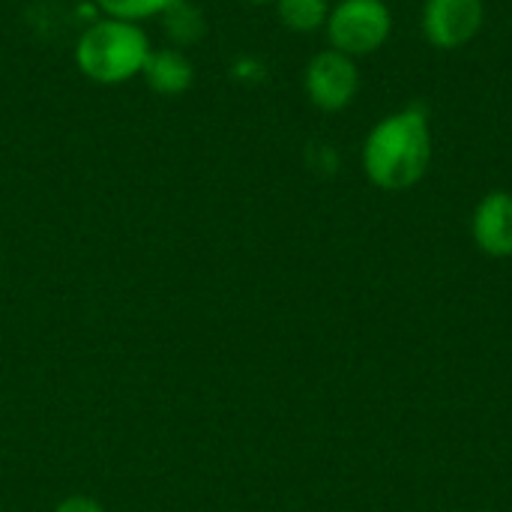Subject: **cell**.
Listing matches in <instances>:
<instances>
[{
	"label": "cell",
	"mask_w": 512,
	"mask_h": 512,
	"mask_svg": "<svg viewBox=\"0 0 512 512\" xmlns=\"http://www.w3.org/2000/svg\"><path fill=\"white\" fill-rule=\"evenodd\" d=\"M432 162V129L423 108H402L372 126L363 144V171L384 192L417 186Z\"/></svg>",
	"instance_id": "1"
},
{
	"label": "cell",
	"mask_w": 512,
	"mask_h": 512,
	"mask_svg": "<svg viewBox=\"0 0 512 512\" xmlns=\"http://www.w3.org/2000/svg\"><path fill=\"white\" fill-rule=\"evenodd\" d=\"M147 57H150L147 33L135 21H120V18H105L90 24L75 45L78 69L99 84H120L135 78L138 72H144Z\"/></svg>",
	"instance_id": "2"
},
{
	"label": "cell",
	"mask_w": 512,
	"mask_h": 512,
	"mask_svg": "<svg viewBox=\"0 0 512 512\" xmlns=\"http://www.w3.org/2000/svg\"><path fill=\"white\" fill-rule=\"evenodd\" d=\"M330 45L348 57L378 51L393 33V12L384 0H339L327 15Z\"/></svg>",
	"instance_id": "3"
},
{
	"label": "cell",
	"mask_w": 512,
	"mask_h": 512,
	"mask_svg": "<svg viewBox=\"0 0 512 512\" xmlns=\"http://www.w3.org/2000/svg\"><path fill=\"white\" fill-rule=\"evenodd\" d=\"M483 18H486L483 0H426L420 27L429 45L441 51H456L480 33Z\"/></svg>",
	"instance_id": "4"
},
{
	"label": "cell",
	"mask_w": 512,
	"mask_h": 512,
	"mask_svg": "<svg viewBox=\"0 0 512 512\" xmlns=\"http://www.w3.org/2000/svg\"><path fill=\"white\" fill-rule=\"evenodd\" d=\"M303 84H306L309 99L321 111H342L357 96L360 72L354 66V57H348L336 48H327L309 60Z\"/></svg>",
	"instance_id": "5"
},
{
	"label": "cell",
	"mask_w": 512,
	"mask_h": 512,
	"mask_svg": "<svg viewBox=\"0 0 512 512\" xmlns=\"http://www.w3.org/2000/svg\"><path fill=\"white\" fill-rule=\"evenodd\" d=\"M471 234L483 255L512 258V192L495 189L480 198L471 216Z\"/></svg>",
	"instance_id": "6"
},
{
	"label": "cell",
	"mask_w": 512,
	"mask_h": 512,
	"mask_svg": "<svg viewBox=\"0 0 512 512\" xmlns=\"http://www.w3.org/2000/svg\"><path fill=\"white\" fill-rule=\"evenodd\" d=\"M144 75L147 84L159 93V96H180L189 90L195 69L192 63L180 54V51H150L147 63H144Z\"/></svg>",
	"instance_id": "7"
},
{
	"label": "cell",
	"mask_w": 512,
	"mask_h": 512,
	"mask_svg": "<svg viewBox=\"0 0 512 512\" xmlns=\"http://www.w3.org/2000/svg\"><path fill=\"white\" fill-rule=\"evenodd\" d=\"M279 18L288 30L297 33H312L327 24L330 3L327 0H276Z\"/></svg>",
	"instance_id": "8"
},
{
	"label": "cell",
	"mask_w": 512,
	"mask_h": 512,
	"mask_svg": "<svg viewBox=\"0 0 512 512\" xmlns=\"http://www.w3.org/2000/svg\"><path fill=\"white\" fill-rule=\"evenodd\" d=\"M96 3L108 12V18H120V21H141L177 6V0H96Z\"/></svg>",
	"instance_id": "9"
},
{
	"label": "cell",
	"mask_w": 512,
	"mask_h": 512,
	"mask_svg": "<svg viewBox=\"0 0 512 512\" xmlns=\"http://www.w3.org/2000/svg\"><path fill=\"white\" fill-rule=\"evenodd\" d=\"M54 512H105L93 498H66Z\"/></svg>",
	"instance_id": "10"
},
{
	"label": "cell",
	"mask_w": 512,
	"mask_h": 512,
	"mask_svg": "<svg viewBox=\"0 0 512 512\" xmlns=\"http://www.w3.org/2000/svg\"><path fill=\"white\" fill-rule=\"evenodd\" d=\"M249 3H273V0H249Z\"/></svg>",
	"instance_id": "11"
}]
</instances>
